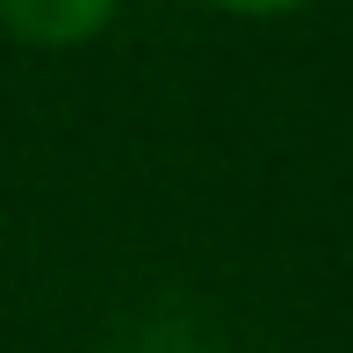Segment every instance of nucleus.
I'll return each mask as SVG.
<instances>
[{
    "label": "nucleus",
    "instance_id": "nucleus-1",
    "mask_svg": "<svg viewBox=\"0 0 353 353\" xmlns=\"http://www.w3.org/2000/svg\"><path fill=\"white\" fill-rule=\"evenodd\" d=\"M116 14L123 0H0V37L22 51H87Z\"/></svg>",
    "mask_w": 353,
    "mask_h": 353
},
{
    "label": "nucleus",
    "instance_id": "nucleus-2",
    "mask_svg": "<svg viewBox=\"0 0 353 353\" xmlns=\"http://www.w3.org/2000/svg\"><path fill=\"white\" fill-rule=\"evenodd\" d=\"M210 14H231V22H288V14L317 8V0H202Z\"/></svg>",
    "mask_w": 353,
    "mask_h": 353
}]
</instances>
